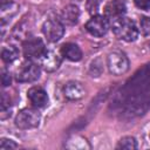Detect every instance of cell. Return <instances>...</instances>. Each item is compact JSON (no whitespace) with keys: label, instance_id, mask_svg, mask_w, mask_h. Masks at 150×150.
<instances>
[{"label":"cell","instance_id":"obj_1","mask_svg":"<svg viewBox=\"0 0 150 150\" xmlns=\"http://www.w3.org/2000/svg\"><path fill=\"white\" fill-rule=\"evenodd\" d=\"M111 23V28L114 34L123 41L127 42H132L137 39L138 36V28L135 23L134 20L122 16L117 20H114Z\"/></svg>","mask_w":150,"mask_h":150},{"label":"cell","instance_id":"obj_2","mask_svg":"<svg viewBox=\"0 0 150 150\" xmlns=\"http://www.w3.org/2000/svg\"><path fill=\"white\" fill-rule=\"evenodd\" d=\"M41 121L40 112L34 108H26L19 111V114L15 117V125L19 129L28 130L39 127Z\"/></svg>","mask_w":150,"mask_h":150},{"label":"cell","instance_id":"obj_3","mask_svg":"<svg viewBox=\"0 0 150 150\" xmlns=\"http://www.w3.org/2000/svg\"><path fill=\"white\" fill-rule=\"evenodd\" d=\"M107 66L112 75H123L129 69V59L121 50H114L108 54Z\"/></svg>","mask_w":150,"mask_h":150},{"label":"cell","instance_id":"obj_4","mask_svg":"<svg viewBox=\"0 0 150 150\" xmlns=\"http://www.w3.org/2000/svg\"><path fill=\"white\" fill-rule=\"evenodd\" d=\"M22 49L25 57L28 60H40L47 50L43 41L39 38H28L23 42Z\"/></svg>","mask_w":150,"mask_h":150},{"label":"cell","instance_id":"obj_5","mask_svg":"<svg viewBox=\"0 0 150 150\" xmlns=\"http://www.w3.org/2000/svg\"><path fill=\"white\" fill-rule=\"evenodd\" d=\"M42 33L49 42H57L64 34V26L60 20L49 19L42 25Z\"/></svg>","mask_w":150,"mask_h":150},{"label":"cell","instance_id":"obj_6","mask_svg":"<svg viewBox=\"0 0 150 150\" xmlns=\"http://www.w3.org/2000/svg\"><path fill=\"white\" fill-rule=\"evenodd\" d=\"M108 28H109V21L105 16H102V15H94L86 23L87 32L90 35L96 38H101L105 35L108 32Z\"/></svg>","mask_w":150,"mask_h":150},{"label":"cell","instance_id":"obj_7","mask_svg":"<svg viewBox=\"0 0 150 150\" xmlns=\"http://www.w3.org/2000/svg\"><path fill=\"white\" fill-rule=\"evenodd\" d=\"M127 12V4L124 0H110L104 7V16L109 22L124 16Z\"/></svg>","mask_w":150,"mask_h":150},{"label":"cell","instance_id":"obj_8","mask_svg":"<svg viewBox=\"0 0 150 150\" xmlns=\"http://www.w3.org/2000/svg\"><path fill=\"white\" fill-rule=\"evenodd\" d=\"M40 76V67L34 62L23 63L16 71V80L19 82H34Z\"/></svg>","mask_w":150,"mask_h":150},{"label":"cell","instance_id":"obj_9","mask_svg":"<svg viewBox=\"0 0 150 150\" xmlns=\"http://www.w3.org/2000/svg\"><path fill=\"white\" fill-rule=\"evenodd\" d=\"M63 95L68 100L75 101L80 100L86 95V88L81 82L77 81H69L63 87Z\"/></svg>","mask_w":150,"mask_h":150},{"label":"cell","instance_id":"obj_10","mask_svg":"<svg viewBox=\"0 0 150 150\" xmlns=\"http://www.w3.org/2000/svg\"><path fill=\"white\" fill-rule=\"evenodd\" d=\"M27 97L32 103V105L35 108L45 107L48 102V95L46 90L41 87H32L27 91Z\"/></svg>","mask_w":150,"mask_h":150},{"label":"cell","instance_id":"obj_11","mask_svg":"<svg viewBox=\"0 0 150 150\" xmlns=\"http://www.w3.org/2000/svg\"><path fill=\"white\" fill-rule=\"evenodd\" d=\"M40 60L41 66L46 71H54L61 64V56L55 50H46V53Z\"/></svg>","mask_w":150,"mask_h":150},{"label":"cell","instance_id":"obj_12","mask_svg":"<svg viewBox=\"0 0 150 150\" xmlns=\"http://www.w3.org/2000/svg\"><path fill=\"white\" fill-rule=\"evenodd\" d=\"M79 16H80L79 7L75 5H68L61 12V22L68 26H73L77 22Z\"/></svg>","mask_w":150,"mask_h":150},{"label":"cell","instance_id":"obj_13","mask_svg":"<svg viewBox=\"0 0 150 150\" xmlns=\"http://www.w3.org/2000/svg\"><path fill=\"white\" fill-rule=\"evenodd\" d=\"M61 55L64 56L66 59L75 62V61H80L82 59V50L76 43L68 42L61 47Z\"/></svg>","mask_w":150,"mask_h":150},{"label":"cell","instance_id":"obj_14","mask_svg":"<svg viewBox=\"0 0 150 150\" xmlns=\"http://www.w3.org/2000/svg\"><path fill=\"white\" fill-rule=\"evenodd\" d=\"M18 56H19V50L14 46H7L1 50V59L6 63H12L18 59Z\"/></svg>","mask_w":150,"mask_h":150},{"label":"cell","instance_id":"obj_15","mask_svg":"<svg viewBox=\"0 0 150 150\" xmlns=\"http://www.w3.org/2000/svg\"><path fill=\"white\" fill-rule=\"evenodd\" d=\"M117 149H127V150H132V149H136L137 148V143H136V139L131 136H127V137H123L120 139L117 146Z\"/></svg>","mask_w":150,"mask_h":150},{"label":"cell","instance_id":"obj_16","mask_svg":"<svg viewBox=\"0 0 150 150\" xmlns=\"http://www.w3.org/2000/svg\"><path fill=\"white\" fill-rule=\"evenodd\" d=\"M67 148H70V149H89L90 145L88 144V142L84 138L75 137L74 141H69L68 142Z\"/></svg>","mask_w":150,"mask_h":150},{"label":"cell","instance_id":"obj_17","mask_svg":"<svg viewBox=\"0 0 150 150\" xmlns=\"http://www.w3.org/2000/svg\"><path fill=\"white\" fill-rule=\"evenodd\" d=\"M103 0H87L86 7L90 14H96Z\"/></svg>","mask_w":150,"mask_h":150},{"label":"cell","instance_id":"obj_18","mask_svg":"<svg viewBox=\"0 0 150 150\" xmlns=\"http://www.w3.org/2000/svg\"><path fill=\"white\" fill-rule=\"evenodd\" d=\"M15 148H18V144L12 139L2 138L0 141V149L1 150H11V149H15Z\"/></svg>","mask_w":150,"mask_h":150},{"label":"cell","instance_id":"obj_19","mask_svg":"<svg viewBox=\"0 0 150 150\" xmlns=\"http://www.w3.org/2000/svg\"><path fill=\"white\" fill-rule=\"evenodd\" d=\"M141 30L144 35H150V18L143 16L141 19Z\"/></svg>","mask_w":150,"mask_h":150},{"label":"cell","instance_id":"obj_20","mask_svg":"<svg viewBox=\"0 0 150 150\" xmlns=\"http://www.w3.org/2000/svg\"><path fill=\"white\" fill-rule=\"evenodd\" d=\"M135 5L143 11H149L150 9V0H134Z\"/></svg>","mask_w":150,"mask_h":150},{"label":"cell","instance_id":"obj_21","mask_svg":"<svg viewBox=\"0 0 150 150\" xmlns=\"http://www.w3.org/2000/svg\"><path fill=\"white\" fill-rule=\"evenodd\" d=\"M1 81H2V86H4V87L9 86V84H11V75H9V73H7V71H2Z\"/></svg>","mask_w":150,"mask_h":150},{"label":"cell","instance_id":"obj_22","mask_svg":"<svg viewBox=\"0 0 150 150\" xmlns=\"http://www.w3.org/2000/svg\"><path fill=\"white\" fill-rule=\"evenodd\" d=\"M145 69H146V70L150 73V63H148V64H146V68H145Z\"/></svg>","mask_w":150,"mask_h":150},{"label":"cell","instance_id":"obj_23","mask_svg":"<svg viewBox=\"0 0 150 150\" xmlns=\"http://www.w3.org/2000/svg\"><path fill=\"white\" fill-rule=\"evenodd\" d=\"M149 48H150V43H149Z\"/></svg>","mask_w":150,"mask_h":150}]
</instances>
